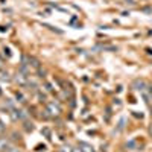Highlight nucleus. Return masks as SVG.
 Listing matches in <instances>:
<instances>
[{
	"label": "nucleus",
	"instance_id": "1a4fd4ad",
	"mask_svg": "<svg viewBox=\"0 0 152 152\" xmlns=\"http://www.w3.org/2000/svg\"><path fill=\"white\" fill-rule=\"evenodd\" d=\"M61 152H75V149L67 145V146H62V148H61Z\"/></svg>",
	"mask_w": 152,
	"mask_h": 152
},
{
	"label": "nucleus",
	"instance_id": "2eb2a0df",
	"mask_svg": "<svg viewBox=\"0 0 152 152\" xmlns=\"http://www.w3.org/2000/svg\"><path fill=\"white\" fill-rule=\"evenodd\" d=\"M0 69H3V59L0 58Z\"/></svg>",
	"mask_w": 152,
	"mask_h": 152
},
{
	"label": "nucleus",
	"instance_id": "a211bd4d",
	"mask_svg": "<svg viewBox=\"0 0 152 152\" xmlns=\"http://www.w3.org/2000/svg\"><path fill=\"white\" fill-rule=\"evenodd\" d=\"M0 94H2V91H0Z\"/></svg>",
	"mask_w": 152,
	"mask_h": 152
},
{
	"label": "nucleus",
	"instance_id": "7ed1b4c3",
	"mask_svg": "<svg viewBox=\"0 0 152 152\" xmlns=\"http://www.w3.org/2000/svg\"><path fill=\"white\" fill-rule=\"evenodd\" d=\"M11 119L12 120H23V119H26V113H24L23 110H18V108H14V110H11Z\"/></svg>",
	"mask_w": 152,
	"mask_h": 152
},
{
	"label": "nucleus",
	"instance_id": "f3484780",
	"mask_svg": "<svg viewBox=\"0 0 152 152\" xmlns=\"http://www.w3.org/2000/svg\"><path fill=\"white\" fill-rule=\"evenodd\" d=\"M151 116H152V108H151Z\"/></svg>",
	"mask_w": 152,
	"mask_h": 152
},
{
	"label": "nucleus",
	"instance_id": "f03ea898",
	"mask_svg": "<svg viewBox=\"0 0 152 152\" xmlns=\"http://www.w3.org/2000/svg\"><path fill=\"white\" fill-rule=\"evenodd\" d=\"M15 81H17V84H20V85H23V87L29 85V73L18 70L17 75H15Z\"/></svg>",
	"mask_w": 152,
	"mask_h": 152
},
{
	"label": "nucleus",
	"instance_id": "9d476101",
	"mask_svg": "<svg viewBox=\"0 0 152 152\" xmlns=\"http://www.w3.org/2000/svg\"><path fill=\"white\" fill-rule=\"evenodd\" d=\"M125 128V119H120V122H119V126H117V131H122Z\"/></svg>",
	"mask_w": 152,
	"mask_h": 152
},
{
	"label": "nucleus",
	"instance_id": "f8f14e48",
	"mask_svg": "<svg viewBox=\"0 0 152 152\" xmlns=\"http://www.w3.org/2000/svg\"><path fill=\"white\" fill-rule=\"evenodd\" d=\"M17 99H18V102H26V100H24V97H23V94H21V93H17Z\"/></svg>",
	"mask_w": 152,
	"mask_h": 152
},
{
	"label": "nucleus",
	"instance_id": "39448f33",
	"mask_svg": "<svg viewBox=\"0 0 152 152\" xmlns=\"http://www.w3.org/2000/svg\"><path fill=\"white\" fill-rule=\"evenodd\" d=\"M142 94H143V97L146 99V102H149V100L152 99V85H149V84H148V87L142 91Z\"/></svg>",
	"mask_w": 152,
	"mask_h": 152
},
{
	"label": "nucleus",
	"instance_id": "dca6fc26",
	"mask_svg": "<svg viewBox=\"0 0 152 152\" xmlns=\"http://www.w3.org/2000/svg\"><path fill=\"white\" fill-rule=\"evenodd\" d=\"M149 134H151V135H152V123H151V125H149Z\"/></svg>",
	"mask_w": 152,
	"mask_h": 152
},
{
	"label": "nucleus",
	"instance_id": "4468645a",
	"mask_svg": "<svg viewBox=\"0 0 152 152\" xmlns=\"http://www.w3.org/2000/svg\"><path fill=\"white\" fill-rule=\"evenodd\" d=\"M3 52H5V55H6L8 58L11 56V50H9V49H6V47H5V49H3Z\"/></svg>",
	"mask_w": 152,
	"mask_h": 152
},
{
	"label": "nucleus",
	"instance_id": "0eeeda50",
	"mask_svg": "<svg viewBox=\"0 0 152 152\" xmlns=\"http://www.w3.org/2000/svg\"><path fill=\"white\" fill-rule=\"evenodd\" d=\"M79 149H81L82 152H94V151H93V148H91L90 145H87V143H82V142L79 143Z\"/></svg>",
	"mask_w": 152,
	"mask_h": 152
},
{
	"label": "nucleus",
	"instance_id": "9b49d317",
	"mask_svg": "<svg viewBox=\"0 0 152 152\" xmlns=\"http://www.w3.org/2000/svg\"><path fill=\"white\" fill-rule=\"evenodd\" d=\"M5 152H18V149H17V148H14V146H9Z\"/></svg>",
	"mask_w": 152,
	"mask_h": 152
},
{
	"label": "nucleus",
	"instance_id": "f257e3e1",
	"mask_svg": "<svg viewBox=\"0 0 152 152\" xmlns=\"http://www.w3.org/2000/svg\"><path fill=\"white\" fill-rule=\"evenodd\" d=\"M46 113H49V116L52 117H56L61 114V107L59 104H56L55 100H52V102H47L46 104Z\"/></svg>",
	"mask_w": 152,
	"mask_h": 152
},
{
	"label": "nucleus",
	"instance_id": "6e6552de",
	"mask_svg": "<svg viewBox=\"0 0 152 152\" xmlns=\"http://www.w3.org/2000/svg\"><path fill=\"white\" fill-rule=\"evenodd\" d=\"M0 75H2V76H0V79H2V81H9V73L8 72H2Z\"/></svg>",
	"mask_w": 152,
	"mask_h": 152
},
{
	"label": "nucleus",
	"instance_id": "423d86ee",
	"mask_svg": "<svg viewBox=\"0 0 152 152\" xmlns=\"http://www.w3.org/2000/svg\"><path fill=\"white\" fill-rule=\"evenodd\" d=\"M9 146H11V143L8 138H0V152H5Z\"/></svg>",
	"mask_w": 152,
	"mask_h": 152
},
{
	"label": "nucleus",
	"instance_id": "20e7f679",
	"mask_svg": "<svg viewBox=\"0 0 152 152\" xmlns=\"http://www.w3.org/2000/svg\"><path fill=\"white\" fill-rule=\"evenodd\" d=\"M132 87L135 88V90H138V91H143L145 88L148 87V82H146L145 79H137V81H134Z\"/></svg>",
	"mask_w": 152,
	"mask_h": 152
},
{
	"label": "nucleus",
	"instance_id": "ddd939ff",
	"mask_svg": "<svg viewBox=\"0 0 152 152\" xmlns=\"http://www.w3.org/2000/svg\"><path fill=\"white\" fill-rule=\"evenodd\" d=\"M3 131H5V123L0 120V134H3Z\"/></svg>",
	"mask_w": 152,
	"mask_h": 152
}]
</instances>
